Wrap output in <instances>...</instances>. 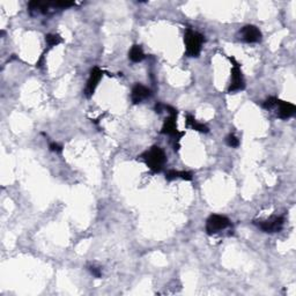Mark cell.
I'll list each match as a JSON object with an SVG mask.
<instances>
[{"label": "cell", "mask_w": 296, "mask_h": 296, "mask_svg": "<svg viewBox=\"0 0 296 296\" xmlns=\"http://www.w3.org/2000/svg\"><path fill=\"white\" fill-rule=\"evenodd\" d=\"M153 172H160L166 162V153L159 146H153L140 156Z\"/></svg>", "instance_id": "cell-1"}, {"label": "cell", "mask_w": 296, "mask_h": 296, "mask_svg": "<svg viewBox=\"0 0 296 296\" xmlns=\"http://www.w3.org/2000/svg\"><path fill=\"white\" fill-rule=\"evenodd\" d=\"M204 42H205V37L198 32L187 28L184 34V43L185 48H186V55L189 57H198L202 52V48Z\"/></svg>", "instance_id": "cell-2"}, {"label": "cell", "mask_w": 296, "mask_h": 296, "mask_svg": "<svg viewBox=\"0 0 296 296\" xmlns=\"http://www.w3.org/2000/svg\"><path fill=\"white\" fill-rule=\"evenodd\" d=\"M165 109L168 110L169 117H166L163 126L161 129L162 134H168L176 137L178 141L181 140V138L184 135V132H180L177 129V115L178 111L170 106H165Z\"/></svg>", "instance_id": "cell-3"}, {"label": "cell", "mask_w": 296, "mask_h": 296, "mask_svg": "<svg viewBox=\"0 0 296 296\" xmlns=\"http://www.w3.org/2000/svg\"><path fill=\"white\" fill-rule=\"evenodd\" d=\"M229 60L233 63V67H231V81L228 88V92H235L243 91L245 87L244 78H243L242 71H240V65L237 63L234 57H229Z\"/></svg>", "instance_id": "cell-4"}, {"label": "cell", "mask_w": 296, "mask_h": 296, "mask_svg": "<svg viewBox=\"0 0 296 296\" xmlns=\"http://www.w3.org/2000/svg\"><path fill=\"white\" fill-rule=\"evenodd\" d=\"M229 226L230 220L227 217L220 214H212L206 221V233L208 235H214Z\"/></svg>", "instance_id": "cell-5"}, {"label": "cell", "mask_w": 296, "mask_h": 296, "mask_svg": "<svg viewBox=\"0 0 296 296\" xmlns=\"http://www.w3.org/2000/svg\"><path fill=\"white\" fill-rule=\"evenodd\" d=\"M255 224H257L258 228L265 233H278L282 229L283 223H285V219L282 217H272L267 220L264 221H254Z\"/></svg>", "instance_id": "cell-6"}, {"label": "cell", "mask_w": 296, "mask_h": 296, "mask_svg": "<svg viewBox=\"0 0 296 296\" xmlns=\"http://www.w3.org/2000/svg\"><path fill=\"white\" fill-rule=\"evenodd\" d=\"M102 76H103V71L100 67L95 66L94 69H92L91 74H89V79L87 81V86H86L85 92L87 95V97H91L94 94L95 89L97 88L98 83H100Z\"/></svg>", "instance_id": "cell-7"}, {"label": "cell", "mask_w": 296, "mask_h": 296, "mask_svg": "<svg viewBox=\"0 0 296 296\" xmlns=\"http://www.w3.org/2000/svg\"><path fill=\"white\" fill-rule=\"evenodd\" d=\"M240 38L245 43H258L261 41V33L256 26L248 24L240 29Z\"/></svg>", "instance_id": "cell-8"}, {"label": "cell", "mask_w": 296, "mask_h": 296, "mask_svg": "<svg viewBox=\"0 0 296 296\" xmlns=\"http://www.w3.org/2000/svg\"><path fill=\"white\" fill-rule=\"evenodd\" d=\"M150 95H152L150 89L145 87L144 85H140V83H135L131 92V100L134 104H139L143 101L147 100Z\"/></svg>", "instance_id": "cell-9"}, {"label": "cell", "mask_w": 296, "mask_h": 296, "mask_svg": "<svg viewBox=\"0 0 296 296\" xmlns=\"http://www.w3.org/2000/svg\"><path fill=\"white\" fill-rule=\"evenodd\" d=\"M278 107V116H279V118L281 119H287V118H291L295 115L296 112V107L293 103H289V102L286 101H281L278 98L277 102V106Z\"/></svg>", "instance_id": "cell-10"}, {"label": "cell", "mask_w": 296, "mask_h": 296, "mask_svg": "<svg viewBox=\"0 0 296 296\" xmlns=\"http://www.w3.org/2000/svg\"><path fill=\"white\" fill-rule=\"evenodd\" d=\"M186 125L192 130H194V131L202 132V133H208L209 132L207 125L203 124V123H199L198 120L194 118L192 115H190V113H187L186 115Z\"/></svg>", "instance_id": "cell-11"}, {"label": "cell", "mask_w": 296, "mask_h": 296, "mask_svg": "<svg viewBox=\"0 0 296 296\" xmlns=\"http://www.w3.org/2000/svg\"><path fill=\"white\" fill-rule=\"evenodd\" d=\"M176 178H182L184 181H192V174L190 171H178V170H168L166 172V181H174Z\"/></svg>", "instance_id": "cell-12"}, {"label": "cell", "mask_w": 296, "mask_h": 296, "mask_svg": "<svg viewBox=\"0 0 296 296\" xmlns=\"http://www.w3.org/2000/svg\"><path fill=\"white\" fill-rule=\"evenodd\" d=\"M145 57H146V56H145L143 48L138 44H134L132 46L131 50L129 52L130 60L133 61V63H140V61H143L145 59Z\"/></svg>", "instance_id": "cell-13"}, {"label": "cell", "mask_w": 296, "mask_h": 296, "mask_svg": "<svg viewBox=\"0 0 296 296\" xmlns=\"http://www.w3.org/2000/svg\"><path fill=\"white\" fill-rule=\"evenodd\" d=\"M45 42L49 48H54V46L60 44V43L63 42V39H61V37L59 35H56V34H48V35H45Z\"/></svg>", "instance_id": "cell-14"}, {"label": "cell", "mask_w": 296, "mask_h": 296, "mask_svg": "<svg viewBox=\"0 0 296 296\" xmlns=\"http://www.w3.org/2000/svg\"><path fill=\"white\" fill-rule=\"evenodd\" d=\"M226 144L229 147L236 148V147L240 146V140L235 134H228L227 138H226Z\"/></svg>", "instance_id": "cell-15"}, {"label": "cell", "mask_w": 296, "mask_h": 296, "mask_svg": "<svg viewBox=\"0 0 296 296\" xmlns=\"http://www.w3.org/2000/svg\"><path fill=\"white\" fill-rule=\"evenodd\" d=\"M277 102H278V98L277 97L271 96V97H268L267 100L264 102L263 107L265 108V109H267V110L273 109V108H276V106H277Z\"/></svg>", "instance_id": "cell-16"}, {"label": "cell", "mask_w": 296, "mask_h": 296, "mask_svg": "<svg viewBox=\"0 0 296 296\" xmlns=\"http://www.w3.org/2000/svg\"><path fill=\"white\" fill-rule=\"evenodd\" d=\"M49 148H50L51 152H56V153L63 152V147H61L60 145L57 144V143H51L50 146H49Z\"/></svg>", "instance_id": "cell-17"}, {"label": "cell", "mask_w": 296, "mask_h": 296, "mask_svg": "<svg viewBox=\"0 0 296 296\" xmlns=\"http://www.w3.org/2000/svg\"><path fill=\"white\" fill-rule=\"evenodd\" d=\"M89 272H91L95 278H101L102 277L101 270H100V268H97V267L91 266V267H89Z\"/></svg>", "instance_id": "cell-18"}]
</instances>
